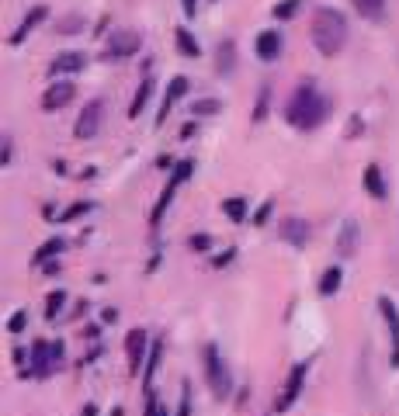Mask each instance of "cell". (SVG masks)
Returning a JSON list of instances; mask_svg holds the SVG:
<instances>
[{"label":"cell","instance_id":"obj_1","mask_svg":"<svg viewBox=\"0 0 399 416\" xmlns=\"http://www.w3.org/2000/svg\"><path fill=\"white\" fill-rule=\"evenodd\" d=\"M326 118H330V101H326V94L319 90L313 80L295 83L289 101H285V122L299 132H313V129H319Z\"/></svg>","mask_w":399,"mask_h":416},{"label":"cell","instance_id":"obj_2","mask_svg":"<svg viewBox=\"0 0 399 416\" xmlns=\"http://www.w3.org/2000/svg\"><path fill=\"white\" fill-rule=\"evenodd\" d=\"M309 38L319 56H326V59L341 56L347 46V18L337 7H316L313 21H309Z\"/></svg>","mask_w":399,"mask_h":416},{"label":"cell","instance_id":"obj_3","mask_svg":"<svg viewBox=\"0 0 399 416\" xmlns=\"http://www.w3.org/2000/svg\"><path fill=\"white\" fill-rule=\"evenodd\" d=\"M205 378H209V389L212 395L222 402V399H229V392H233V375H229V364L222 361V354H219V347L209 343L205 347Z\"/></svg>","mask_w":399,"mask_h":416},{"label":"cell","instance_id":"obj_4","mask_svg":"<svg viewBox=\"0 0 399 416\" xmlns=\"http://www.w3.org/2000/svg\"><path fill=\"white\" fill-rule=\"evenodd\" d=\"M191 170H195V160H181L177 167H174V174H170V181L163 184V191H160V202L153 205V215H150V222L153 226H160V219H163V212L170 208V202H174V194H177V187L191 177Z\"/></svg>","mask_w":399,"mask_h":416},{"label":"cell","instance_id":"obj_5","mask_svg":"<svg viewBox=\"0 0 399 416\" xmlns=\"http://www.w3.org/2000/svg\"><path fill=\"white\" fill-rule=\"evenodd\" d=\"M142 49V35L133 31V28H115L108 31V46H105V56L108 59H129L135 52Z\"/></svg>","mask_w":399,"mask_h":416},{"label":"cell","instance_id":"obj_6","mask_svg":"<svg viewBox=\"0 0 399 416\" xmlns=\"http://www.w3.org/2000/svg\"><path fill=\"white\" fill-rule=\"evenodd\" d=\"M59 361H63V343L59 340L56 343H46V340H35L31 343V375L46 378Z\"/></svg>","mask_w":399,"mask_h":416},{"label":"cell","instance_id":"obj_7","mask_svg":"<svg viewBox=\"0 0 399 416\" xmlns=\"http://www.w3.org/2000/svg\"><path fill=\"white\" fill-rule=\"evenodd\" d=\"M101 118H105V101L101 98H90V101L83 104V111H80L77 125H73V135L77 139H94L101 132Z\"/></svg>","mask_w":399,"mask_h":416},{"label":"cell","instance_id":"obj_8","mask_svg":"<svg viewBox=\"0 0 399 416\" xmlns=\"http://www.w3.org/2000/svg\"><path fill=\"white\" fill-rule=\"evenodd\" d=\"M306 371H309V361L295 364L292 371H289V382H285V389H281L278 402H274L278 413H289V410H292V402L299 399V392H302V382H306Z\"/></svg>","mask_w":399,"mask_h":416},{"label":"cell","instance_id":"obj_9","mask_svg":"<svg viewBox=\"0 0 399 416\" xmlns=\"http://www.w3.org/2000/svg\"><path fill=\"white\" fill-rule=\"evenodd\" d=\"M146 343H150V340H146V330H139V326L129 330V337H125V361H129V371H133V375L146 371V368H142V361L150 358Z\"/></svg>","mask_w":399,"mask_h":416},{"label":"cell","instance_id":"obj_10","mask_svg":"<svg viewBox=\"0 0 399 416\" xmlns=\"http://www.w3.org/2000/svg\"><path fill=\"white\" fill-rule=\"evenodd\" d=\"M187 87H191V83H187V77H185V73H177V77H170V83H167V90H163V101H160V111H157V129H160V125H163V122H167V115L174 111V104H177V101H181V98H185V94H187Z\"/></svg>","mask_w":399,"mask_h":416},{"label":"cell","instance_id":"obj_11","mask_svg":"<svg viewBox=\"0 0 399 416\" xmlns=\"http://www.w3.org/2000/svg\"><path fill=\"white\" fill-rule=\"evenodd\" d=\"M73 94H77L73 80H56V83L46 87V94H42V111H59L63 104L73 101Z\"/></svg>","mask_w":399,"mask_h":416},{"label":"cell","instance_id":"obj_12","mask_svg":"<svg viewBox=\"0 0 399 416\" xmlns=\"http://www.w3.org/2000/svg\"><path fill=\"white\" fill-rule=\"evenodd\" d=\"M378 312H382V319L389 326V337H393V358L389 361H393V368H399V312L389 295H378Z\"/></svg>","mask_w":399,"mask_h":416},{"label":"cell","instance_id":"obj_13","mask_svg":"<svg viewBox=\"0 0 399 416\" xmlns=\"http://www.w3.org/2000/svg\"><path fill=\"white\" fill-rule=\"evenodd\" d=\"M46 14H49V7H46V4H35V7H28V14L21 18V25L11 31V38H7V42H11V46H21L28 35H31V28L38 25V21H46Z\"/></svg>","mask_w":399,"mask_h":416},{"label":"cell","instance_id":"obj_14","mask_svg":"<svg viewBox=\"0 0 399 416\" xmlns=\"http://www.w3.org/2000/svg\"><path fill=\"white\" fill-rule=\"evenodd\" d=\"M254 52H257V59H264V63H274V59L281 56V31H274V28L261 31V35L254 38Z\"/></svg>","mask_w":399,"mask_h":416},{"label":"cell","instance_id":"obj_15","mask_svg":"<svg viewBox=\"0 0 399 416\" xmlns=\"http://www.w3.org/2000/svg\"><path fill=\"white\" fill-rule=\"evenodd\" d=\"M278 233H281L285 243H292V246H306L309 243V222L299 219V215H289V219H281Z\"/></svg>","mask_w":399,"mask_h":416},{"label":"cell","instance_id":"obj_16","mask_svg":"<svg viewBox=\"0 0 399 416\" xmlns=\"http://www.w3.org/2000/svg\"><path fill=\"white\" fill-rule=\"evenodd\" d=\"M87 66V56L83 52H59L53 63H49V77H63V73H77Z\"/></svg>","mask_w":399,"mask_h":416},{"label":"cell","instance_id":"obj_17","mask_svg":"<svg viewBox=\"0 0 399 416\" xmlns=\"http://www.w3.org/2000/svg\"><path fill=\"white\" fill-rule=\"evenodd\" d=\"M233 70H237V46H233V38H222L215 46V73L219 77H229Z\"/></svg>","mask_w":399,"mask_h":416},{"label":"cell","instance_id":"obj_18","mask_svg":"<svg viewBox=\"0 0 399 416\" xmlns=\"http://www.w3.org/2000/svg\"><path fill=\"white\" fill-rule=\"evenodd\" d=\"M365 191H368V198H375V202H382L385 198V177H382V170H378V163H368L365 167Z\"/></svg>","mask_w":399,"mask_h":416},{"label":"cell","instance_id":"obj_19","mask_svg":"<svg viewBox=\"0 0 399 416\" xmlns=\"http://www.w3.org/2000/svg\"><path fill=\"white\" fill-rule=\"evenodd\" d=\"M354 250H358V222L351 219V222L341 226V236H337V254H341V257H351Z\"/></svg>","mask_w":399,"mask_h":416},{"label":"cell","instance_id":"obj_20","mask_svg":"<svg viewBox=\"0 0 399 416\" xmlns=\"http://www.w3.org/2000/svg\"><path fill=\"white\" fill-rule=\"evenodd\" d=\"M174 42H177V49L185 52L187 59H198V56H202V46H198V38H195V35H191L185 25L174 28Z\"/></svg>","mask_w":399,"mask_h":416},{"label":"cell","instance_id":"obj_21","mask_svg":"<svg viewBox=\"0 0 399 416\" xmlns=\"http://www.w3.org/2000/svg\"><path fill=\"white\" fill-rule=\"evenodd\" d=\"M160 354H163V340H157L153 347H150V358H146V371H142V389L146 395H153V375H157V364H160Z\"/></svg>","mask_w":399,"mask_h":416},{"label":"cell","instance_id":"obj_22","mask_svg":"<svg viewBox=\"0 0 399 416\" xmlns=\"http://www.w3.org/2000/svg\"><path fill=\"white\" fill-rule=\"evenodd\" d=\"M341 281H344V271H341V267H326L323 278H319V295H323V298H326V295H337V291H341Z\"/></svg>","mask_w":399,"mask_h":416},{"label":"cell","instance_id":"obj_23","mask_svg":"<svg viewBox=\"0 0 399 416\" xmlns=\"http://www.w3.org/2000/svg\"><path fill=\"white\" fill-rule=\"evenodd\" d=\"M354 4V11L361 14V18H368V21H382L385 18V0H351Z\"/></svg>","mask_w":399,"mask_h":416},{"label":"cell","instance_id":"obj_24","mask_svg":"<svg viewBox=\"0 0 399 416\" xmlns=\"http://www.w3.org/2000/svg\"><path fill=\"white\" fill-rule=\"evenodd\" d=\"M150 94H153V80L142 77V83H139V90H135L133 104H129V118H139V115H142V108H146V101H150Z\"/></svg>","mask_w":399,"mask_h":416},{"label":"cell","instance_id":"obj_25","mask_svg":"<svg viewBox=\"0 0 399 416\" xmlns=\"http://www.w3.org/2000/svg\"><path fill=\"white\" fill-rule=\"evenodd\" d=\"M59 250H66V239H59V236H53V239H46L38 250H35V257H31V264H49V260L59 254Z\"/></svg>","mask_w":399,"mask_h":416},{"label":"cell","instance_id":"obj_26","mask_svg":"<svg viewBox=\"0 0 399 416\" xmlns=\"http://www.w3.org/2000/svg\"><path fill=\"white\" fill-rule=\"evenodd\" d=\"M83 25H87L83 14H63V18L56 21V35H80Z\"/></svg>","mask_w":399,"mask_h":416},{"label":"cell","instance_id":"obj_27","mask_svg":"<svg viewBox=\"0 0 399 416\" xmlns=\"http://www.w3.org/2000/svg\"><path fill=\"white\" fill-rule=\"evenodd\" d=\"M222 212H226V219H229V222H243V219H247V215H250V208H247V198H226V202H222Z\"/></svg>","mask_w":399,"mask_h":416},{"label":"cell","instance_id":"obj_28","mask_svg":"<svg viewBox=\"0 0 399 416\" xmlns=\"http://www.w3.org/2000/svg\"><path fill=\"white\" fill-rule=\"evenodd\" d=\"M222 111V101L219 98H198V101L191 104V115L195 118H209V115H219Z\"/></svg>","mask_w":399,"mask_h":416},{"label":"cell","instance_id":"obj_29","mask_svg":"<svg viewBox=\"0 0 399 416\" xmlns=\"http://www.w3.org/2000/svg\"><path fill=\"white\" fill-rule=\"evenodd\" d=\"M267 101H271V87L267 83H261V90H257V104H254V122H264L267 118Z\"/></svg>","mask_w":399,"mask_h":416},{"label":"cell","instance_id":"obj_30","mask_svg":"<svg viewBox=\"0 0 399 416\" xmlns=\"http://www.w3.org/2000/svg\"><path fill=\"white\" fill-rule=\"evenodd\" d=\"M63 302H66V291H59V288H56V291H49V295H46V319H56V316H59V309H63Z\"/></svg>","mask_w":399,"mask_h":416},{"label":"cell","instance_id":"obj_31","mask_svg":"<svg viewBox=\"0 0 399 416\" xmlns=\"http://www.w3.org/2000/svg\"><path fill=\"white\" fill-rule=\"evenodd\" d=\"M299 7H302V0H281V4H274V18L278 21H289L299 14Z\"/></svg>","mask_w":399,"mask_h":416},{"label":"cell","instance_id":"obj_32","mask_svg":"<svg viewBox=\"0 0 399 416\" xmlns=\"http://www.w3.org/2000/svg\"><path fill=\"white\" fill-rule=\"evenodd\" d=\"M94 208V202H77V205L63 208V215H59V222H73V219H80V215H87Z\"/></svg>","mask_w":399,"mask_h":416},{"label":"cell","instance_id":"obj_33","mask_svg":"<svg viewBox=\"0 0 399 416\" xmlns=\"http://www.w3.org/2000/svg\"><path fill=\"white\" fill-rule=\"evenodd\" d=\"M187 243H191V250H198V254H202V250H212V239H209L205 233H195Z\"/></svg>","mask_w":399,"mask_h":416},{"label":"cell","instance_id":"obj_34","mask_svg":"<svg viewBox=\"0 0 399 416\" xmlns=\"http://www.w3.org/2000/svg\"><path fill=\"white\" fill-rule=\"evenodd\" d=\"M177 416H191V389H187V382H185V389H181V402H177Z\"/></svg>","mask_w":399,"mask_h":416},{"label":"cell","instance_id":"obj_35","mask_svg":"<svg viewBox=\"0 0 399 416\" xmlns=\"http://www.w3.org/2000/svg\"><path fill=\"white\" fill-rule=\"evenodd\" d=\"M25 319H28V316L18 309L14 316H11V319H7V330H11V333H21V330H25Z\"/></svg>","mask_w":399,"mask_h":416},{"label":"cell","instance_id":"obj_36","mask_svg":"<svg viewBox=\"0 0 399 416\" xmlns=\"http://www.w3.org/2000/svg\"><path fill=\"white\" fill-rule=\"evenodd\" d=\"M271 208H274V205H271V202H264V205H261L257 212H254V215H250V222H254V226H264L267 215H271Z\"/></svg>","mask_w":399,"mask_h":416},{"label":"cell","instance_id":"obj_37","mask_svg":"<svg viewBox=\"0 0 399 416\" xmlns=\"http://www.w3.org/2000/svg\"><path fill=\"white\" fill-rule=\"evenodd\" d=\"M146 416H167V410L160 406V399H153V395H146Z\"/></svg>","mask_w":399,"mask_h":416},{"label":"cell","instance_id":"obj_38","mask_svg":"<svg viewBox=\"0 0 399 416\" xmlns=\"http://www.w3.org/2000/svg\"><path fill=\"white\" fill-rule=\"evenodd\" d=\"M233 257H237V250H226V254H219V257L212 260V267H226V264H229Z\"/></svg>","mask_w":399,"mask_h":416},{"label":"cell","instance_id":"obj_39","mask_svg":"<svg viewBox=\"0 0 399 416\" xmlns=\"http://www.w3.org/2000/svg\"><path fill=\"white\" fill-rule=\"evenodd\" d=\"M181 7H185V18H195V14H198V0H181Z\"/></svg>","mask_w":399,"mask_h":416},{"label":"cell","instance_id":"obj_40","mask_svg":"<svg viewBox=\"0 0 399 416\" xmlns=\"http://www.w3.org/2000/svg\"><path fill=\"white\" fill-rule=\"evenodd\" d=\"M11 142H14V139H11V135H4V167L11 163Z\"/></svg>","mask_w":399,"mask_h":416},{"label":"cell","instance_id":"obj_41","mask_svg":"<svg viewBox=\"0 0 399 416\" xmlns=\"http://www.w3.org/2000/svg\"><path fill=\"white\" fill-rule=\"evenodd\" d=\"M361 132V118H354V122H347V135H358Z\"/></svg>","mask_w":399,"mask_h":416},{"label":"cell","instance_id":"obj_42","mask_svg":"<svg viewBox=\"0 0 399 416\" xmlns=\"http://www.w3.org/2000/svg\"><path fill=\"white\" fill-rule=\"evenodd\" d=\"M83 416H98V406L90 402V406H83Z\"/></svg>","mask_w":399,"mask_h":416}]
</instances>
